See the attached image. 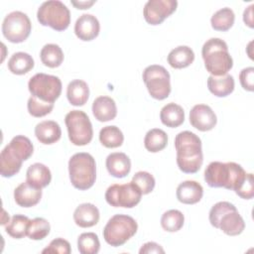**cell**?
Wrapping results in <instances>:
<instances>
[{
	"label": "cell",
	"instance_id": "1",
	"mask_svg": "<svg viewBox=\"0 0 254 254\" xmlns=\"http://www.w3.org/2000/svg\"><path fill=\"white\" fill-rule=\"evenodd\" d=\"M177 164L186 174L198 172L203 162L201 140L190 131H182L175 138Z\"/></svg>",
	"mask_w": 254,
	"mask_h": 254
},
{
	"label": "cell",
	"instance_id": "2",
	"mask_svg": "<svg viewBox=\"0 0 254 254\" xmlns=\"http://www.w3.org/2000/svg\"><path fill=\"white\" fill-rule=\"evenodd\" d=\"M34 152L31 140L23 135L15 136L0 154V174L3 178H11L21 170L22 163Z\"/></svg>",
	"mask_w": 254,
	"mask_h": 254
},
{
	"label": "cell",
	"instance_id": "3",
	"mask_svg": "<svg viewBox=\"0 0 254 254\" xmlns=\"http://www.w3.org/2000/svg\"><path fill=\"white\" fill-rule=\"evenodd\" d=\"M245 177L244 169L234 162H211L204 171V181L210 188H224L234 191L243 183Z\"/></svg>",
	"mask_w": 254,
	"mask_h": 254
},
{
	"label": "cell",
	"instance_id": "4",
	"mask_svg": "<svg viewBox=\"0 0 254 254\" xmlns=\"http://www.w3.org/2000/svg\"><path fill=\"white\" fill-rule=\"evenodd\" d=\"M201 56L206 70L213 76L225 75L233 66L227 44L219 38L207 40L202 46Z\"/></svg>",
	"mask_w": 254,
	"mask_h": 254
},
{
	"label": "cell",
	"instance_id": "5",
	"mask_svg": "<svg viewBox=\"0 0 254 254\" xmlns=\"http://www.w3.org/2000/svg\"><path fill=\"white\" fill-rule=\"evenodd\" d=\"M68 174L71 185L79 190L90 189L96 180V164L94 158L84 152L72 155L68 161Z\"/></svg>",
	"mask_w": 254,
	"mask_h": 254
},
{
	"label": "cell",
	"instance_id": "6",
	"mask_svg": "<svg viewBox=\"0 0 254 254\" xmlns=\"http://www.w3.org/2000/svg\"><path fill=\"white\" fill-rule=\"evenodd\" d=\"M138 229L136 220L126 214H115L103 228V238L107 244L118 247L133 237Z\"/></svg>",
	"mask_w": 254,
	"mask_h": 254
},
{
	"label": "cell",
	"instance_id": "7",
	"mask_svg": "<svg viewBox=\"0 0 254 254\" xmlns=\"http://www.w3.org/2000/svg\"><path fill=\"white\" fill-rule=\"evenodd\" d=\"M37 19L41 25L62 32L70 24V12L62 1L49 0L39 7Z\"/></svg>",
	"mask_w": 254,
	"mask_h": 254
},
{
	"label": "cell",
	"instance_id": "8",
	"mask_svg": "<svg viewBox=\"0 0 254 254\" xmlns=\"http://www.w3.org/2000/svg\"><path fill=\"white\" fill-rule=\"evenodd\" d=\"M68 139L75 146H85L93 137L92 124L87 114L81 110H71L65 117Z\"/></svg>",
	"mask_w": 254,
	"mask_h": 254
},
{
	"label": "cell",
	"instance_id": "9",
	"mask_svg": "<svg viewBox=\"0 0 254 254\" xmlns=\"http://www.w3.org/2000/svg\"><path fill=\"white\" fill-rule=\"evenodd\" d=\"M144 83L149 94L157 99H166L171 93V77L169 71L162 65L151 64L147 66L142 74Z\"/></svg>",
	"mask_w": 254,
	"mask_h": 254
},
{
	"label": "cell",
	"instance_id": "10",
	"mask_svg": "<svg viewBox=\"0 0 254 254\" xmlns=\"http://www.w3.org/2000/svg\"><path fill=\"white\" fill-rule=\"evenodd\" d=\"M62 87V81L58 76L43 72L36 73L28 82V88L32 96L46 102L54 103L60 97Z\"/></svg>",
	"mask_w": 254,
	"mask_h": 254
},
{
	"label": "cell",
	"instance_id": "11",
	"mask_svg": "<svg viewBox=\"0 0 254 254\" xmlns=\"http://www.w3.org/2000/svg\"><path fill=\"white\" fill-rule=\"evenodd\" d=\"M32 24L27 14L13 11L6 15L2 23L3 36L11 43H23L30 36Z\"/></svg>",
	"mask_w": 254,
	"mask_h": 254
},
{
	"label": "cell",
	"instance_id": "12",
	"mask_svg": "<svg viewBox=\"0 0 254 254\" xmlns=\"http://www.w3.org/2000/svg\"><path fill=\"white\" fill-rule=\"evenodd\" d=\"M142 197L140 190L132 183L114 184L105 191V199L107 203L114 207L132 208L136 206Z\"/></svg>",
	"mask_w": 254,
	"mask_h": 254
},
{
	"label": "cell",
	"instance_id": "13",
	"mask_svg": "<svg viewBox=\"0 0 254 254\" xmlns=\"http://www.w3.org/2000/svg\"><path fill=\"white\" fill-rule=\"evenodd\" d=\"M177 6V0H149L144 6L143 15L148 24L160 25L176 11Z\"/></svg>",
	"mask_w": 254,
	"mask_h": 254
},
{
	"label": "cell",
	"instance_id": "14",
	"mask_svg": "<svg viewBox=\"0 0 254 254\" xmlns=\"http://www.w3.org/2000/svg\"><path fill=\"white\" fill-rule=\"evenodd\" d=\"M216 122L217 118L214 111L206 104H196L190 111V123L199 131L212 130Z\"/></svg>",
	"mask_w": 254,
	"mask_h": 254
},
{
	"label": "cell",
	"instance_id": "15",
	"mask_svg": "<svg viewBox=\"0 0 254 254\" xmlns=\"http://www.w3.org/2000/svg\"><path fill=\"white\" fill-rule=\"evenodd\" d=\"M100 31L98 19L92 14H82L74 24V33L76 37L84 42L95 39Z\"/></svg>",
	"mask_w": 254,
	"mask_h": 254
},
{
	"label": "cell",
	"instance_id": "16",
	"mask_svg": "<svg viewBox=\"0 0 254 254\" xmlns=\"http://www.w3.org/2000/svg\"><path fill=\"white\" fill-rule=\"evenodd\" d=\"M42 197V189H38L27 181L21 183L14 190V199L19 206L32 207L36 205Z\"/></svg>",
	"mask_w": 254,
	"mask_h": 254
},
{
	"label": "cell",
	"instance_id": "17",
	"mask_svg": "<svg viewBox=\"0 0 254 254\" xmlns=\"http://www.w3.org/2000/svg\"><path fill=\"white\" fill-rule=\"evenodd\" d=\"M106 169L114 178H124L131 171V161L129 157L122 152H114L106 158Z\"/></svg>",
	"mask_w": 254,
	"mask_h": 254
},
{
	"label": "cell",
	"instance_id": "18",
	"mask_svg": "<svg viewBox=\"0 0 254 254\" xmlns=\"http://www.w3.org/2000/svg\"><path fill=\"white\" fill-rule=\"evenodd\" d=\"M203 195L202 186L195 181H185L177 188V198L185 204H194Z\"/></svg>",
	"mask_w": 254,
	"mask_h": 254
},
{
	"label": "cell",
	"instance_id": "19",
	"mask_svg": "<svg viewBox=\"0 0 254 254\" xmlns=\"http://www.w3.org/2000/svg\"><path fill=\"white\" fill-rule=\"evenodd\" d=\"M91 109L95 119L100 122L113 120L117 115V106L114 99L105 95L95 98Z\"/></svg>",
	"mask_w": 254,
	"mask_h": 254
},
{
	"label": "cell",
	"instance_id": "20",
	"mask_svg": "<svg viewBox=\"0 0 254 254\" xmlns=\"http://www.w3.org/2000/svg\"><path fill=\"white\" fill-rule=\"evenodd\" d=\"M99 210L90 202L79 204L73 212V220L75 224L82 228L94 226L99 221Z\"/></svg>",
	"mask_w": 254,
	"mask_h": 254
},
{
	"label": "cell",
	"instance_id": "21",
	"mask_svg": "<svg viewBox=\"0 0 254 254\" xmlns=\"http://www.w3.org/2000/svg\"><path fill=\"white\" fill-rule=\"evenodd\" d=\"M35 135L40 143L44 145H51L61 139L62 129L56 121L45 120L36 125Z\"/></svg>",
	"mask_w": 254,
	"mask_h": 254
},
{
	"label": "cell",
	"instance_id": "22",
	"mask_svg": "<svg viewBox=\"0 0 254 254\" xmlns=\"http://www.w3.org/2000/svg\"><path fill=\"white\" fill-rule=\"evenodd\" d=\"M26 181L38 189H44L50 185L52 174L46 165L35 163L28 168L26 172Z\"/></svg>",
	"mask_w": 254,
	"mask_h": 254
},
{
	"label": "cell",
	"instance_id": "23",
	"mask_svg": "<svg viewBox=\"0 0 254 254\" xmlns=\"http://www.w3.org/2000/svg\"><path fill=\"white\" fill-rule=\"evenodd\" d=\"M245 228V222L242 216L239 214L238 210H231L225 213L218 225V229H220L223 233L229 236H236L243 232Z\"/></svg>",
	"mask_w": 254,
	"mask_h": 254
},
{
	"label": "cell",
	"instance_id": "24",
	"mask_svg": "<svg viewBox=\"0 0 254 254\" xmlns=\"http://www.w3.org/2000/svg\"><path fill=\"white\" fill-rule=\"evenodd\" d=\"M234 78L230 74L221 76L209 75L207 78L208 90L217 97H225L234 90Z\"/></svg>",
	"mask_w": 254,
	"mask_h": 254
},
{
	"label": "cell",
	"instance_id": "25",
	"mask_svg": "<svg viewBox=\"0 0 254 254\" xmlns=\"http://www.w3.org/2000/svg\"><path fill=\"white\" fill-rule=\"evenodd\" d=\"M66 97L73 106H82L89 97V87L84 80L73 79L66 87Z\"/></svg>",
	"mask_w": 254,
	"mask_h": 254
},
{
	"label": "cell",
	"instance_id": "26",
	"mask_svg": "<svg viewBox=\"0 0 254 254\" xmlns=\"http://www.w3.org/2000/svg\"><path fill=\"white\" fill-rule=\"evenodd\" d=\"M160 119L165 126L176 128L184 123L185 111L181 105L170 102L161 109Z\"/></svg>",
	"mask_w": 254,
	"mask_h": 254
},
{
	"label": "cell",
	"instance_id": "27",
	"mask_svg": "<svg viewBox=\"0 0 254 254\" xmlns=\"http://www.w3.org/2000/svg\"><path fill=\"white\" fill-rule=\"evenodd\" d=\"M167 60L174 68H185L194 61V53L188 46H179L169 53Z\"/></svg>",
	"mask_w": 254,
	"mask_h": 254
},
{
	"label": "cell",
	"instance_id": "28",
	"mask_svg": "<svg viewBox=\"0 0 254 254\" xmlns=\"http://www.w3.org/2000/svg\"><path fill=\"white\" fill-rule=\"evenodd\" d=\"M34 59L31 55L24 52H18L11 56L8 61L9 70L17 75H23L34 67Z\"/></svg>",
	"mask_w": 254,
	"mask_h": 254
},
{
	"label": "cell",
	"instance_id": "29",
	"mask_svg": "<svg viewBox=\"0 0 254 254\" xmlns=\"http://www.w3.org/2000/svg\"><path fill=\"white\" fill-rule=\"evenodd\" d=\"M168 144L167 133L159 128L149 130L144 138V146L151 153H158L166 148Z\"/></svg>",
	"mask_w": 254,
	"mask_h": 254
},
{
	"label": "cell",
	"instance_id": "30",
	"mask_svg": "<svg viewBox=\"0 0 254 254\" xmlns=\"http://www.w3.org/2000/svg\"><path fill=\"white\" fill-rule=\"evenodd\" d=\"M40 58L46 66L54 68L62 64L64 61V53L59 45L47 44L42 48Z\"/></svg>",
	"mask_w": 254,
	"mask_h": 254
},
{
	"label": "cell",
	"instance_id": "31",
	"mask_svg": "<svg viewBox=\"0 0 254 254\" xmlns=\"http://www.w3.org/2000/svg\"><path fill=\"white\" fill-rule=\"evenodd\" d=\"M235 15L232 9L224 7L216 11L210 19V24L212 29L215 31L225 32L228 31L234 24Z\"/></svg>",
	"mask_w": 254,
	"mask_h": 254
},
{
	"label": "cell",
	"instance_id": "32",
	"mask_svg": "<svg viewBox=\"0 0 254 254\" xmlns=\"http://www.w3.org/2000/svg\"><path fill=\"white\" fill-rule=\"evenodd\" d=\"M99 141L106 148H117L123 144L124 135L117 126L109 125L100 130Z\"/></svg>",
	"mask_w": 254,
	"mask_h": 254
},
{
	"label": "cell",
	"instance_id": "33",
	"mask_svg": "<svg viewBox=\"0 0 254 254\" xmlns=\"http://www.w3.org/2000/svg\"><path fill=\"white\" fill-rule=\"evenodd\" d=\"M31 219L23 214H15L12 216L11 220L6 224L5 230L7 234L16 239H21L27 236L28 225Z\"/></svg>",
	"mask_w": 254,
	"mask_h": 254
},
{
	"label": "cell",
	"instance_id": "34",
	"mask_svg": "<svg viewBox=\"0 0 254 254\" xmlns=\"http://www.w3.org/2000/svg\"><path fill=\"white\" fill-rule=\"evenodd\" d=\"M185 216L182 211L178 209H170L163 213L161 217V225L164 230L168 232H177L183 226Z\"/></svg>",
	"mask_w": 254,
	"mask_h": 254
},
{
	"label": "cell",
	"instance_id": "35",
	"mask_svg": "<svg viewBox=\"0 0 254 254\" xmlns=\"http://www.w3.org/2000/svg\"><path fill=\"white\" fill-rule=\"evenodd\" d=\"M51 230L50 222L43 217H36L30 220L27 236L32 240H42L46 238Z\"/></svg>",
	"mask_w": 254,
	"mask_h": 254
},
{
	"label": "cell",
	"instance_id": "36",
	"mask_svg": "<svg viewBox=\"0 0 254 254\" xmlns=\"http://www.w3.org/2000/svg\"><path fill=\"white\" fill-rule=\"evenodd\" d=\"M77 249L81 254H96L100 249V242L94 232H84L78 236Z\"/></svg>",
	"mask_w": 254,
	"mask_h": 254
},
{
	"label": "cell",
	"instance_id": "37",
	"mask_svg": "<svg viewBox=\"0 0 254 254\" xmlns=\"http://www.w3.org/2000/svg\"><path fill=\"white\" fill-rule=\"evenodd\" d=\"M131 182L140 190L142 194H148L152 192L156 185V181L153 175L145 171L137 172L133 176Z\"/></svg>",
	"mask_w": 254,
	"mask_h": 254
},
{
	"label": "cell",
	"instance_id": "38",
	"mask_svg": "<svg viewBox=\"0 0 254 254\" xmlns=\"http://www.w3.org/2000/svg\"><path fill=\"white\" fill-rule=\"evenodd\" d=\"M27 108L29 113L34 117H43L50 114L54 108L53 102H46L38 99L35 96H31L28 99Z\"/></svg>",
	"mask_w": 254,
	"mask_h": 254
},
{
	"label": "cell",
	"instance_id": "39",
	"mask_svg": "<svg viewBox=\"0 0 254 254\" xmlns=\"http://www.w3.org/2000/svg\"><path fill=\"white\" fill-rule=\"evenodd\" d=\"M237 209L235 207L234 204L228 202V201H219V202H216L209 210V215H208V218H209V222L210 224L215 227V228H218V225H219V221L221 219V217L231 211V210H235Z\"/></svg>",
	"mask_w": 254,
	"mask_h": 254
},
{
	"label": "cell",
	"instance_id": "40",
	"mask_svg": "<svg viewBox=\"0 0 254 254\" xmlns=\"http://www.w3.org/2000/svg\"><path fill=\"white\" fill-rule=\"evenodd\" d=\"M235 193L243 199H251L254 196V179L253 174H246L243 183L235 190Z\"/></svg>",
	"mask_w": 254,
	"mask_h": 254
},
{
	"label": "cell",
	"instance_id": "41",
	"mask_svg": "<svg viewBox=\"0 0 254 254\" xmlns=\"http://www.w3.org/2000/svg\"><path fill=\"white\" fill-rule=\"evenodd\" d=\"M43 253H61V254H69L71 252L70 244L67 240L64 238H56L50 242L48 247H46Z\"/></svg>",
	"mask_w": 254,
	"mask_h": 254
},
{
	"label": "cell",
	"instance_id": "42",
	"mask_svg": "<svg viewBox=\"0 0 254 254\" xmlns=\"http://www.w3.org/2000/svg\"><path fill=\"white\" fill-rule=\"evenodd\" d=\"M240 84L247 91L254 90V67L249 66L243 68L239 73Z\"/></svg>",
	"mask_w": 254,
	"mask_h": 254
},
{
	"label": "cell",
	"instance_id": "43",
	"mask_svg": "<svg viewBox=\"0 0 254 254\" xmlns=\"http://www.w3.org/2000/svg\"><path fill=\"white\" fill-rule=\"evenodd\" d=\"M140 254H150V253H165V250L163 247L156 243V242H147L142 245V247L139 250Z\"/></svg>",
	"mask_w": 254,
	"mask_h": 254
},
{
	"label": "cell",
	"instance_id": "44",
	"mask_svg": "<svg viewBox=\"0 0 254 254\" xmlns=\"http://www.w3.org/2000/svg\"><path fill=\"white\" fill-rule=\"evenodd\" d=\"M253 7L254 5L251 4L243 12V21L250 28H253Z\"/></svg>",
	"mask_w": 254,
	"mask_h": 254
},
{
	"label": "cell",
	"instance_id": "45",
	"mask_svg": "<svg viewBox=\"0 0 254 254\" xmlns=\"http://www.w3.org/2000/svg\"><path fill=\"white\" fill-rule=\"evenodd\" d=\"M70 3L76 9L84 10V9H88L89 7H91L95 3V0H90V1H71Z\"/></svg>",
	"mask_w": 254,
	"mask_h": 254
}]
</instances>
